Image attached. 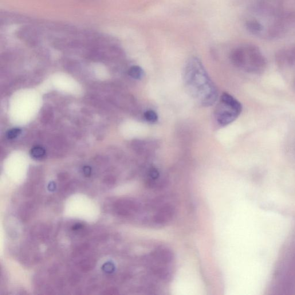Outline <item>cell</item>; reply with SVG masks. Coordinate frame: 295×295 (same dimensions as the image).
I'll return each mask as SVG.
<instances>
[{"label":"cell","mask_w":295,"mask_h":295,"mask_svg":"<svg viewBox=\"0 0 295 295\" xmlns=\"http://www.w3.org/2000/svg\"><path fill=\"white\" fill-rule=\"evenodd\" d=\"M183 80L188 92L200 105L208 107L217 101V89L198 58L191 57L187 61Z\"/></svg>","instance_id":"6da1fadb"},{"label":"cell","mask_w":295,"mask_h":295,"mask_svg":"<svg viewBox=\"0 0 295 295\" xmlns=\"http://www.w3.org/2000/svg\"><path fill=\"white\" fill-rule=\"evenodd\" d=\"M231 60L237 68L251 73H261L266 66L265 58L254 46L235 49L231 54Z\"/></svg>","instance_id":"7a4b0ae2"},{"label":"cell","mask_w":295,"mask_h":295,"mask_svg":"<svg viewBox=\"0 0 295 295\" xmlns=\"http://www.w3.org/2000/svg\"><path fill=\"white\" fill-rule=\"evenodd\" d=\"M242 111L241 104L230 94L224 92L216 106L215 116L218 124L226 127L237 120Z\"/></svg>","instance_id":"3957f363"},{"label":"cell","mask_w":295,"mask_h":295,"mask_svg":"<svg viewBox=\"0 0 295 295\" xmlns=\"http://www.w3.org/2000/svg\"><path fill=\"white\" fill-rule=\"evenodd\" d=\"M175 214L174 207L166 205L161 207L153 216V221L158 224H164L171 221Z\"/></svg>","instance_id":"277c9868"},{"label":"cell","mask_w":295,"mask_h":295,"mask_svg":"<svg viewBox=\"0 0 295 295\" xmlns=\"http://www.w3.org/2000/svg\"><path fill=\"white\" fill-rule=\"evenodd\" d=\"M153 258L156 261L164 263H169L172 261L173 255L171 251L165 248H159L152 254Z\"/></svg>","instance_id":"5b68a950"},{"label":"cell","mask_w":295,"mask_h":295,"mask_svg":"<svg viewBox=\"0 0 295 295\" xmlns=\"http://www.w3.org/2000/svg\"><path fill=\"white\" fill-rule=\"evenodd\" d=\"M129 75L136 80H141L144 76V70L139 66H133L129 69Z\"/></svg>","instance_id":"8992f818"},{"label":"cell","mask_w":295,"mask_h":295,"mask_svg":"<svg viewBox=\"0 0 295 295\" xmlns=\"http://www.w3.org/2000/svg\"><path fill=\"white\" fill-rule=\"evenodd\" d=\"M45 149L41 147H35L31 151V155L35 159H40L45 155Z\"/></svg>","instance_id":"52a82bcc"},{"label":"cell","mask_w":295,"mask_h":295,"mask_svg":"<svg viewBox=\"0 0 295 295\" xmlns=\"http://www.w3.org/2000/svg\"><path fill=\"white\" fill-rule=\"evenodd\" d=\"M144 117L145 120L149 123H155L158 120V116L157 113L153 110H148L144 114Z\"/></svg>","instance_id":"ba28073f"},{"label":"cell","mask_w":295,"mask_h":295,"mask_svg":"<svg viewBox=\"0 0 295 295\" xmlns=\"http://www.w3.org/2000/svg\"><path fill=\"white\" fill-rule=\"evenodd\" d=\"M246 26L248 30L252 33H258L259 31H261L262 29V26L259 24L258 22L255 21H251L247 22Z\"/></svg>","instance_id":"9c48e42d"},{"label":"cell","mask_w":295,"mask_h":295,"mask_svg":"<svg viewBox=\"0 0 295 295\" xmlns=\"http://www.w3.org/2000/svg\"><path fill=\"white\" fill-rule=\"evenodd\" d=\"M21 130L19 128H14L10 130L7 133V137L9 139L17 138L21 133Z\"/></svg>","instance_id":"30bf717a"},{"label":"cell","mask_w":295,"mask_h":295,"mask_svg":"<svg viewBox=\"0 0 295 295\" xmlns=\"http://www.w3.org/2000/svg\"><path fill=\"white\" fill-rule=\"evenodd\" d=\"M149 176H150L151 178L156 179L158 178L159 176V173L158 171L156 170V169L153 168L151 169L150 171H149Z\"/></svg>","instance_id":"8fae6325"}]
</instances>
